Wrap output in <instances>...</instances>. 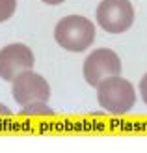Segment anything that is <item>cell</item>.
Wrapping results in <instances>:
<instances>
[{"label": "cell", "instance_id": "obj_1", "mask_svg": "<svg viewBox=\"0 0 147 153\" xmlns=\"http://www.w3.org/2000/svg\"><path fill=\"white\" fill-rule=\"evenodd\" d=\"M54 39L69 52H84L95 39V25L82 15H67L54 26Z\"/></svg>", "mask_w": 147, "mask_h": 153}, {"label": "cell", "instance_id": "obj_2", "mask_svg": "<svg viewBox=\"0 0 147 153\" xmlns=\"http://www.w3.org/2000/svg\"><path fill=\"white\" fill-rule=\"evenodd\" d=\"M95 88L99 105L110 114H127L136 105V90L121 75L106 76Z\"/></svg>", "mask_w": 147, "mask_h": 153}, {"label": "cell", "instance_id": "obj_3", "mask_svg": "<svg viewBox=\"0 0 147 153\" xmlns=\"http://www.w3.org/2000/svg\"><path fill=\"white\" fill-rule=\"evenodd\" d=\"M97 25L108 34H123L134 22V7L130 0H103L95 11Z\"/></svg>", "mask_w": 147, "mask_h": 153}, {"label": "cell", "instance_id": "obj_4", "mask_svg": "<svg viewBox=\"0 0 147 153\" xmlns=\"http://www.w3.org/2000/svg\"><path fill=\"white\" fill-rule=\"evenodd\" d=\"M11 82H13V86H11L13 99L21 106L37 103V101H49L50 99V86H49L47 79L32 69L22 71Z\"/></svg>", "mask_w": 147, "mask_h": 153}, {"label": "cell", "instance_id": "obj_5", "mask_svg": "<svg viewBox=\"0 0 147 153\" xmlns=\"http://www.w3.org/2000/svg\"><path fill=\"white\" fill-rule=\"evenodd\" d=\"M82 73L86 82L95 88L106 76L121 75V58L112 49H95L84 60Z\"/></svg>", "mask_w": 147, "mask_h": 153}, {"label": "cell", "instance_id": "obj_6", "mask_svg": "<svg viewBox=\"0 0 147 153\" xmlns=\"http://www.w3.org/2000/svg\"><path fill=\"white\" fill-rule=\"evenodd\" d=\"M35 58L24 43H10L0 49V79L11 82L22 71L34 69Z\"/></svg>", "mask_w": 147, "mask_h": 153}, {"label": "cell", "instance_id": "obj_7", "mask_svg": "<svg viewBox=\"0 0 147 153\" xmlns=\"http://www.w3.org/2000/svg\"><path fill=\"white\" fill-rule=\"evenodd\" d=\"M21 114L22 116H52L54 110L47 105V101H37V103L24 105Z\"/></svg>", "mask_w": 147, "mask_h": 153}, {"label": "cell", "instance_id": "obj_8", "mask_svg": "<svg viewBox=\"0 0 147 153\" xmlns=\"http://www.w3.org/2000/svg\"><path fill=\"white\" fill-rule=\"evenodd\" d=\"M17 10V0H0V22L13 17Z\"/></svg>", "mask_w": 147, "mask_h": 153}, {"label": "cell", "instance_id": "obj_9", "mask_svg": "<svg viewBox=\"0 0 147 153\" xmlns=\"http://www.w3.org/2000/svg\"><path fill=\"white\" fill-rule=\"evenodd\" d=\"M140 95H142V101L147 105V73L142 76V80H140Z\"/></svg>", "mask_w": 147, "mask_h": 153}, {"label": "cell", "instance_id": "obj_10", "mask_svg": "<svg viewBox=\"0 0 147 153\" xmlns=\"http://www.w3.org/2000/svg\"><path fill=\"white\" fill-rule=\"evenodd\" d=\"M2 114H4V116H11V110L7 108V106H4V105H0V116H2Z\"/></svg>", "mask_w": 147, "mask_h": 153}, {"label": "cell", "instance_id": "obj_11", "mask_svg": "<svg viewBox=\"0 0 147 153\" xmlns=\"http://www.w3.org/2000/svg\"><path fill=\"white\" fill-rule=\"evenodd\" d=\"M45 4H49V6H58V4H61V2H65V0H43Z\"/></svg>", "mask_w": 147, "mask_h": 153}]
</instances>
